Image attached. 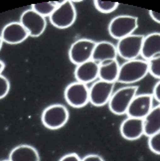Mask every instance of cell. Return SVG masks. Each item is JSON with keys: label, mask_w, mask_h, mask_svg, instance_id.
Returning a JSON list of instances; mask_svg holds the SVG:
<instances>
[{"label": "cell", "mask_w": 160, "mask_h": 161, "mask_svg": "<svg viewBox=\"0 0 160 161\" xmlns=\"http://www.w3.org/2000/svg\"><path fill=\"white\" fill-rule=\"evenodd\" d=\"M147 74H149L147 61L140 59L126 61L120 66L118 82L129 86L144 79Z\"/></svg>", "instance_id": "cell-1"}, {"label": "cell", "mask_w": 160, "mask_h": 161, "mask_svg": "<svg viewBox=\"0 0 160 161\" xmlns=\"http://www.w3.org/2000/svg\"><path fill=\"white\" fill-rule=\"evenodd\" d=\"M137 91L138 86H127L113 92L108 102V108L110 111L116 115L126 114L129 104L132 102L133 97L137 95Z\"/></svg>", "instance_id": "cell-2"}, {"label": "cell", "mask_w": 160, "mask_h": 161, "mask_svg": "<svg viewBox=\"0 0 160 161\" xmlns=\"http://www.w3.org/2000/svg\"><path fill=\"white\" fill-rule=\"evenodd\" d=\"M138 27V18L131 15H119L109 22L108 32L116 40L130 36Z\"/></svg>", "instance_id": "cell-3"}, {"label": "cell", "mask_w": 160, "mask_h": 161, "mask_svg": "<svg viewBox=\"0 0 160 161\" xmlns=\"http://www.w3.org/2000/svg\"><path fill=\"white\" fill-rule=\"evenodd\" d=\"M77 11L72 1H61L57 8L49 17L51 24L59 29L71 27L76 21Z\"/></svg>", "instance_id": "cell-4"}, {"label": "cell", "mask_w": 160, "mask_h": 161, "mask_svg": "<svg viewBox=\"0 0 160 161\" xmlns=\"http://www.w3.org/2000/svg\"><path fill=\"white\" fill-rule=\"evenodd\" d=\"M41 119L43 125L49 129H59L63 127L69 119V111L63 104H52L43 111Z\"/></svg>", "instance_id": "cell-5"}, {"label": "cell", "mask_w": 160, "mask_h": 161, "mask_svg": "<svg viewBox=\"0 0 160 161\" xmlns=\"http://www.w3.org/2000/svg\"><path fill=\"white\" fill-rule=\"evenodd\" d=\"M65 100L71 107L80 108L90 103V88L88 85L75 82L67 86L64 92Z\"/></svg>", "instance_id": "cell-6"}, {"label": "cell", "mask_w": 160, "mask_h": 161, "mask_svg": "<svg viewBox=\"0 0 160 161\" xmlns=\"http://www.w3.org/2000/svg\"><path fill=\"white\" fill-rule=\"evenodd\" d=\"M143 39V35L132 34L124 39L119 40L118 45H116L118 55L126 61L137 59V57L141 54Z\"/></svg>", "instance_id": "cell-7"}, {"label": "cell", "mask_w": 160, "mask_h": 161, "mask_svg": "<svg viewBox=\"0 0 160 161\" xmlns=\"http://www.w3.org/2000/svg\"><path fill=\"white\" fill-rule=\"evenodd\" d=\"M96 44L97 43L91 39H79L74 42L69 50L70 61L79 66L91 60Z\"/></svg>", "instance_id": "cell-8"}, {"label": "cell", "mask_w": 160, "mask_h": 161, "mask_svg": "<svg viewBox=\"0 0 160 161\" xmlns=\"http://www.w3.org/2000/svg\"><path fill=\"white\" fill-rule=\"evenodd\" d=\"M113 83L97 80L90 88V103L95 107H103L108 103L113 94Z\"/></svg>", "instance_id": "cell-9"}, {"label": "cell", "mask_w": 160, "mask_h": 161, "mask_svg": "<svg viewBox=\"0 0 160 161\" xmlns=\"http://www.w3.org/2000/svg\"><path fill=\"white\" fill-rule=\"evenodd\" d=\"M20 23L31 37L41 36L44 33L47 26L46 18L36 13L32 9H28L23 12L20 17Z\"/></svg>", "instance_id": "cell-10"}, {"label": "cell", "mask_w": 160, "mask_h": 161, "mask_svg": "<svg viewBox=\"0 0 160 161\" xmlns=\"http://www.w3.org/2000/svg\"><path fill=\"white\" fill-rule=\"evenodd\" d=\"M153 108V96L150 94L136 95L129 104L126 114L129 117L143 119Z\"/></svg>", "instance_id": "cell-11"}, {"label": "cell", "mask_w": 160, "mask_h": 161, "mask_svg": "<svg viewBox=\"0 0 160 161\" xmlns=\"http://www.w3.org/2000/svg\"><path fill=\"white\" fill-rule=\"evenodd\" d=\"M0 37L3 43L16 45L25 41L29 37V34L20 22H10L4 26Z\"/></svg>", "instance_id": "cell-12"}, {"label": "cell", "mask_w": 160, "mask_h": 161, "mask_svg": "<svg viewBox=\"0 0 160 161\" xmlns=\"http://www.w3.org/2000/svg\"><path fill=\"white\" fill-rule=\"evenodd\" d=\"M121 136L126 140H136L144 135V122L141 119L127 117L119 127Z\"/></svg>", "instance_id": "cell-13"}, {"label": "cell", "mask_w": 160, "mask_h": 161, "mask_svg": "<svg viewBox=\"0 0 160 161\" xmlns=\"http://www.w3.org/2000/svg\"><path fill=\"white\" fill-rule=\"evenodd\" d=\"M98 68H100L98 64L93 60L77 66L75 70V78L77 82L86 85L93 82L95 83L98 78Z\"/></svg>", "instance_id": "cell-14"}, {"label": "cell", "mask_w": 160, "mask_h": 161, "mask_svg": "<svg viewBox=\"0 0 160 161\" xmlns=\"http://www.w3.org/2000/svg\"><path fill=\"white\" fill-rule=\"evenodd\" d=\"M118 56L119 55H118V50H116V46H114L110 42L102 41L96 44L91 60L100 65L103 63V62L116 60Z\"/></svg>", "instance_id": "cell-15"}, {"label": "cell", "mask_w": 160, "mask_h": 161, "mask_svg": "<svg viewBox=\"0 0 160 161\" xmlns=\"http://www.w3.org/2000/svg\"><path fill=\"white\" fill-rule=\"evenodd\" d=\"M140 55L145 61L160 55V33H151L144 37Z\"/></svg>", "instance_id": "cell-16"}, {"label": "cell", "mask_w": 160, "mask_h": 161, "mask_svg": "<svg viewBox=\"0 0 160 161\" xmlns=\"http://www.w3.org/2000/svg\"><path fill=\"white\" fill-rule=\"evenodd\" d=\"M10 161H40V156L36 148L27 145L22 144L18 145L11 150L9 154Z\"/></svg>", "instance_id": "cell-17"}, {"label": "cell", "mask_w": 160, "mask_h": 161, "mask_svg": "<svg viewBox=\"0 0 160 161\" xmlns=\"http://www.w3.org/2000/svg\"><path fill=\"white\" fill-rule=\"evenodd\" d=\"M98 66H100V68H98V78H100V80L113 84L118 82L120 69L118 60L103 62Z\"/></svg>", "instance_id": "cell-18"}, {"label": "cell", "mask_w": 160, "mask_h": 161, "mask_svg": "<svg viewBox=\"0 0 160 161\" xmlns=\"http://www.w3.org/2000/svg\"><path fill=\"white\" fill-rule=\"evenodd\" d=\"M144 135L149 136L160 131V106L153 107L150 113L144 119Z\"/></svg>", "instance_id": "cell-19"}, {"label": "cell", "mask_w": 160, "mask_h": 161, "mask_svg": "<svg viewBox=\"0 0 160 161\" xmlns=\"http://www.w3.org/2000/svg\"><path fill=\"white\" fill-rule=\"evenodd\" d=\"M61 2V1H60ZM60 2H42V3H37L32 5L31 9L34 10L36 13L43 17H50L52 13L57 8V6L60 4Z\"/></svg>", "instance_id": "cell-20"}, {"label": "cell", "mask_w": 160, "mask_h": 161, "mask_svg": "<svg viewBox=\"0 0 160 161\" xmlns=\"http://www.w3.org/2000/svg\"><path fill=\"white\" fill-rule=\"evenodd\" d=\"M95 7L97 8V11H100L101 13H112L116 8L119 7L118 2H110V1H101V0H96L94 2Z\"/></svg>", "instance_id": "cell-21"}, {"label": "cell", "mask_w": 160, "mask_h": 161, "mask_svg": "<svg viewBox=\"0 0 160 161\" xmlns=\"http://www.w3.org/2000/svg\"><path fill=\"white\" fill-rule=\"evenodd\" d=\"M147 62H148L149 74L155 79L160 80V55L155 56Z\"/></svg>", "instance_id": "cell-22"}, {"label": "cell", "mask_w": 160, "mask_h": 161, "mask_svg": "<svg viewBox=\"0 0 160 161\" xmlns=\"http://www.w3.org/2000/svg\"><path fill=\"white\" fill-rule=\"evenodd\" d=\"M149 149L155 154L160 155V131L148 137Z\"/></svg>", "instance_id": "cell-23"}, {"label": "cell", "mask_w": 160, "mask_h": 161, "mask_svg": "<svg viewBox=\"0 0 160 161\" xmlns=\"http://www.w3.org/2000/svg\"><path fill=\"white\" fill-rule=\"evenodd\" d=\"M10 91V83L8 79L3 75H0V100L4 98Z\"/></svg>", "instance_id": "cell-24"}, {"label": "cell", "mask_w": 160, "mask_h": 161, "mask_svg": "<svg viewBox=\"0 0 160 161\" xmlns=\"http://www.w3.org/2000/svg\"><path fill=\"white\" fill-rule=\"evenodd\" d=\"M59 161H82V159L77 153H69L63 156Z\"/></svg>", "instance_id": "cell-25"}, {"label": "cell", "mask_w": 160, "mask_h": 161, "mask_svg": "<svg viewBox=\"0 0 160 161\" xmlns=\"http://www.w3.org/2000/svg\"><path fill=\"white\" fill-rule=\"evenodd\" d=\"M82 161H104V159L98 154H88L82 158Z\"/></svg>", "instance_id": "cell-26"}, {"label": "cell", "mask_w": 160, "mask_h": 161, "mask_svg": "<svg viewBox=\"0 0 160 161\" xmlns=\"http://www.w3.org/2000/svg\"><path fill=\"white\" fill-rule=\"evenodd\" d=\"M152 96H153V98H155L158 103H160V80L158 83H156L154 88H153Z\"/></svg>", "instance_id": "cell-27"}, {"label": "cell", "mask_w": 160, "mask_h": 161, "mask_svg": "<svg viewBox=\"0 0 160 161\" xmlns=\"http://www.w3.org/2000/svg\"><path fill=\"white\" fill-rule=\"evenodd\" d=\"M149 16L151 17V19L153 21H155V22L160 24V13L155 12V11H152V10H149Z\"/></svg>", "instance_id": "cell-28"}, {"label": "cell", "mask_w": 160, "mask_h": 161, "mask_svg": "<svg viewBox=\"0 0 160 161\" xmlns=\"http://www.w3.org/2000/svg\"><path fill=\"white\" fill-rule=\"evenodd\" d=\"M4 68H5V65H4V63L3 62L0 60V75L2 74V72L4 71Z\"/></svg>", "instance_id": "cell-29"}, {"label": "cell", "mask_w": 160, "mask_h": 161, "mask_svg": "<svg viewBox=\"0 0 160 161\" xmlns=\"http://www.w3.org/2000/svg\"><path fill=\"white\" fill-rule=\"evenodd\" d=\"M2 44H3V41L1 39V37H0V50H1V48H2Z\"/></svg>", "instance_id": "cell-30"}, {"label": "cell", "mask_w": 160, "mask_h": 161, "mask_svg": "<svg viewBox=\"0 0 160 161\" xmlns=\"http://www.w3.org/2000/svg\"><path fill=\"white\" fill-rule=\"evenodd\" d=\"M1 161H10L9 159H7V160H1Z\"/></svg>", "instance_id": "cell-31"}]
</instances>
